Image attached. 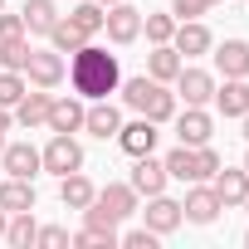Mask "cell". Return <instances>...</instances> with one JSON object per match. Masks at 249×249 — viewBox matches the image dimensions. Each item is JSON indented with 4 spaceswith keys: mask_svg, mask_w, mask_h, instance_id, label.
Segmentation results:
<instances>
[{
    "mask_svg": "<svg viewBox=\"0 0 249 249\" xmlns=\"http://www.w3.org/2000/svg\"><path fill=\"white\" fill-rule=\"evenodd\" d=\"M25 35H49L54 30V20H59V5L54 0H25Z\"/></svg>",
    "mask_w": 249,
    "mask_h": 249,
    "instance_id": "cb8c5ba5",
    "label": "cell"
},
{
    "mask_svg": "<svg viewBox=\"0 0 249 249\" xmlns=\"http://www.w3.org/2000/svg\"><path fill=\"white\" fill-rule=\"evenodd\" d=\"M205 5H210V10H215V5H220V0H205Z\"/></svg>",
    "mask_w": 249,
    "mask_h": 249,
    "instance_id": "ee69618b",
    "label": "cell"
},
{
    "mask_svg": "<svg viewBox=\"0 0 249 249\" xmlns=\"http://www.w3.org/2000/svg\"><path fill=\"white\" fill-rule=\"evenodd\" d=\"M244 137H249V112H244Z\"/></svg>",
    "mask_w": 249,
    "mask_h": 249,
    "instance_id": "7bdbcfd3",
    "label": "cell"
},
{
    "mask_svg": "<svg viewBox=\"0 0 249 249\" xmlns=\"http://www.w3.org/2000/svg\"><path fill=\"white\" fill-rule=\"evenodd\" d=\"M93 196H98V186H93L83 171L59 176V200H64V210H88V205H93Z\"/></svg>",
    "mask_w": 249,
    "mask_h": 249,
    "instance_id": "d6986e66",
    "label": "cell"
},
{
    "mask_svg": "<svg viewBox=\"0 0 249 249\" xmlns=\"http://www.w3.org/2000/svg\"><path fill=\"white\" fill-rule=\"evenodd\" d=\"M210 5H205V0H171V15L176 20H200Z\"/></svg>",
    "mask_w": 249,
    "mask_h": 249,
    "instance_id": "8d00e7d4",
    "label": "cell"
},
{
    "mask_svg": "<svg viewBox=\"0 0 249 249\" xmlns=\"http://www.w3.org/2000/svg\"><path fill=\"white\" fill-rule=\"evenodd\" d=\"M10 117L20 122L25 132H35V127H44V117H49V88H35V93H25L15 107H10Z\"/></svg>",
    "mask_w": 249,
    "mask_h": 249,
    "instance_id": "ac0fdd59",
    "label": "cell"
},
{
    "mask_svg": "<svg viewBox=\"0 0 249 249\" xmlns=\"http://www.w3.org/2000/svg\"><path fill=\"white\" fill-rule=\"evenodd\" d=\"M0 166H5V176H20V181H35L44 171L39 147H30V142H5L0 147Z\"/></svg>",
    "mask_w": 249,
    "mask_h": 249,
    "instance_id": "ba28073f",
    "label": "cell"
},
{
    "mask_svg": "<svg viewBox=\"0 0 249 249\" xmlns=\"http://www.w3.org/2000/svg\"><path fill=\"white\" fill-rule=\"evenodd\" d=\"M0 10H5V0H0Z\"/></svg>",
    "mask_w": 249,
    "mask_h": 249,
    "instance_id": "c3c4849f",
    "label": "cell"
},
{
    "mask_svg": "<svg viewBox=\"0 0 249 249\" xmlns=\"http://www.w3.org/2000/svg\"><path fill=\"white\" fill-rule=\"evenodd\" d=\"M117 244H122V249H157V234L142 225V230H127V234H117Z\"/></svg>",
    "mask_w": 249,
    "mask_h": 249,
    "instance_id": "d590c367",
    "label": "cell"
},
{
    "mask_svg": "<svg viewBox=\"0 0 249 249\" xmlns=\"http://www.w3.org/2000/svg\"><path fill=\"white\" fill-rule=\"evenodd\" d=\"M142 220H147V230H152L157 239H166V234H176V230L186 225V215H181V200H171L166 191H161V196H147V210H142Z\"/></svg>",
    "mask_w": 249,
    "mask_h": 249,
    "instance_id": "277c9868",
    "label": "cell"
},
{
    "mask_svg": "<svg viewBox=\"0 0 249 249\" xmlns=\"http://www.w3.org/2000/svg\"><path fill=\"white\" fill-rule=\"evenodd\" d=\"M103 15H107V10L98 5V0H83V5H73V10H69V20H73L88 39H93V35H103Z\"/></svg>",
    "mask_w": 249,
    "mask_h": 249,
    "instance_id": "83f0119b",
    "label": "cell"
},
{
    "mask_svg": "<svg viewBox=\"0 0 249 249\" xmlns=\"http://www.w3.org/2000/svg\"><path fill=\"white\" fill-rule=\"evenodd\" d=\"M30 39L20 35V39H0V64H5V69H15V73H25V64H30Z\"/></svg>",
    "mask_w": 249,
    "mask_h": 249,
    "instance_id": "f546056e",
    "label": "cell"
},
{
    "mask_svg": "<svg viewBox=\"0 0 249 249\" xmlns=\"http://www.w3.org/2000/svg\"><path fill=\"white\" fill-rule=\"evenodd\" d=\"M215 69H220V78H249V44L244 39L215 44Z\"/></svg>",
    "mask_w": 249,
    "mask_h": 249,
    "instance_id": "e0dca14e",
    "label": "cell"
},
{
    "mask_svg": "<svg viewBox=\"0 0 249 249\" xmlns=\"http://www.w3.org/2000/svg\"><path fill=\"white\" fill-rule=\"evenodd\" d=\"M161 161H166L171 181H196V147H171Z\"/></svg>",
    "mask_w": 249,
    "mask_h": 249,
    "instance_id": "4316f807",
    "label": "cell"
},
{
    "mask_svg": "<svg viewBox=\"0 0 249 249\" xmlns=\"http://www.w3.org/2000/svg\"><path fill=\"white\" fill-rule=\"evenodd\" d=\"M220 166H225V161H220V152H215L210 142H205V147H196V181H210Z\"/></svg>",
    "mask_w": 249,
    "mask_h": 249,
    "instance_id": "e575fe53",
    "label": "cell"
},
{
    "mask_svg": "<svg viewBox=\"0 0 249 249\" xmlns=\"http://www.w3.org/2000/svg\"><path fill=\"white\" fill-rule=\"evenodd\" d=\"M225 117H244L249 112V83L244 78H225V83H215V98H210Z\"/></svg>",
    "mask_w": 249,
    "mask_h": 249,
    "instance_id": "ffe728a7",
    "label": "cell"
},
{
    "mask_svg": "<svg viewBox=\"0 0 249 249\" xmlns=\"http://www.w3.org/2000/svg\"><path fill=\"white\" fill-rule=\"evenodd\" d=\"M142 117H152L157 127H161V122H171V117H176V93H171V88L161 83V88H157V98H152V107H147Z\"/></svg>",
    "mask_w": 249,
    "mask_h": 249,
    "instance_id": "1f68e13d",
    "label": "cell"
},
{
    "mask_svg": "<svg viewBox=\"0 0 249 249\" xmlns=\"http://www.w3.org/2000/svg\"><path fill=\"white\" fill-rule=\"evenodd\" d=\"M210 186H215V196H220L225 210H239L244 196H249V171H244V166H220V171L210 176Z\"/></svg>",
    "mask_w": 249,
    "mask_h": 249,
    "instance_id": "5bb4252c",
    "label": "cell"
},
{
    "mask_svg": "<svg viewBox=\"0 0 249 249\" xmlns=\"http://www.w3.org/2000/svg\"><path fill=\"white\" fill-rule=\"evenodd\" d=\"M0 210H5V215H20V210H35V181H20V176H5V181H0Z\"/></svg>",
    "mask_w": 249,
    "mask_h": 249,
    "instance_id": "44dd1931",
    "label": "cell"
},
{
    "mask_svg": "<svg viewBox=\"0 0 249 249\" xmlns=\"http://www.w3.org/2000/svg\"><path fill=\"white\" fill-rule=\"evenodd\" d=\"M39 161L49 176H69V171H83V147L73 142V132H54L49 147L39 152Z\"/></svg>",
    "mask_w": 249,
    "mask_h": 249,
    "instance_id": "7a4b0ae2",
    "label": "cell"
},
{
    "mask_svg": "<svg viewBox=\"0 0 249 249\" xmlns=\"http://www.w3.org/2000/svg\"><path fill=\"white\" fill-rule=\"evenodd\" d=\"M49 44H54L59 54H73V49H83V44H88V35H83L69 15H59V20H54V30H49Z\"/></svg>",
    "mask_w": 249,
    "mask_h": 249,
    "instance_id": "484cf974",
    "label": "cell"
},
{
    "mask_svg": "<svg viewBox=\"0 0 249 249\" xmlns=\"http://www.w3.org/2000/svg\"><path fill=\"white\" fill-rule=\"evenodd\" d=\"M244 244H249V230H244Z\"/></svg>",
    "mask_w": 249,
    "mask_h": 249,
    "instance_id": "f6af8a7d",
    "label": "cell"
},
{
    "mask_svg": "<svg viewBox=\"0 0 249 249\" xmlns=\"http://www.w3.org/2000/svg\"><path fill=\"white\" fill-rule=\"evenodd\" d=\"M69 83H73V93H78V98H88V103H98V98L117 93V83H122L117 54H107V49H98V44H83V49H73Z\"/></svg>",
    "mask_w": 249,
    "mask_h": 249,
    "instance_id": "6da1fadb",
    "label": "cell"
},
{
    "mask_svg": "<svg viewBox=\"0 0 249 249\" xmlns=\"http://www.w3.org/2000/svg\"><path fill=\"white\" fill-rule=\"evenodd\" d=\"M171 122H176V142H181V147H205L210 132H215V117H210L205 107H186V112H176Z\"/></svg>",
    "mask_w": 249,
    "mask_h": 249,
    "instance_id": "8fae6325",
    "label": "cell"
},
{
    "mask_svg": "<svg viewBox=\"0 0 249 249\" xmlns=\"http://www.w3.org/2000/svg\"><path fill=\"white\" fill-rule=\"evenodd\" d=\"M69 239H73V234H69L64 225H39V230H35V249H69Z\"/></svg>",
    "mask_w": 249,
    "mask_h": 249,
    "instance_id": "836d02e7",
    "label": "cell"
},
{
    "mask_svg": "<svg viewBox=\"0 0 249 249\" xmlns=\"http://www.w3.org/2000/svg\"><path fill=\"white\" fill-rule=\"evenodd\" d=\"M83 98L69 93V98H49V117H44V127L49 132H83Z\"/></svg>",
    "mask_w": 249,
    "mask_h": 249,
    "instance_id": "9a60e30c",
    "label": "cell"
},
{
    "mask_svg": "<svg viewBox=\"0 0 249 249\" xmlns=\"http://www.w3.org/2000/svg\"><path fill=\"white\" fill-rule=\"evenodd\" d=\"M93 205H98L107 220H117V225H122V220H132V215H137V191H132L127 181H107V186L93 196Z\"/></svg>",
    "mask_w": 249,
    "mask_h": 249,
    "instance_id": "52a82bcc",
    "label": "cell"
},
{
    "mask_svg": "<svg viewBox=\"0 0 249 249\" xmlns=\"http://www.w3.org/2000/svg\"><path fill=\"white\" fill-rule=\"evenodd\" d=\"M15 127V117H10V107H0V147H5V132Z\"/></svg>",
    "mask_w": 249,
    "mask_h": 249,
    "instance_id": "ab89813d",
    "label": "cell"
},
{
    "mask_svg": "<svg viewBox=\"0 0 249 249\" xmlns=\"http://www.w3.org/2000/svg\"><path fill=\"white\" fill-rule=\"evenodd\" d=\"M25 93H30V78H25V73H15V69H0V107H15Z\"/></svg>",
    "mask_w": 249,
    "mask_h": 249,
    "instance_id": "f1b7e54d",
    "label": "cell"
},
{
    "mask_svg": "<svg viewBox=\"0 0 249 249\" xmlns=\"http://www.w3.org/2000/svg\"><path fill=\"white\" fill-rule=\"evenodd\" d=\"M220 196H215V186H205V181H191V191H186V200H181V215L191 220V225H215L220 220Z\"/></svg>",
    "mask_w": 249,
    "mask_h": 249,
    "instance_id": "8992f818",
    "label": "cell"
},
{
    "mask_svg": "<svg viewBox=\"0 0 249 249\" xmlns=\"http://www.w3.org/2000/svg\"><path fill=\"white\" fill-rule=\"evenodd\" d=\"M142 35H147L152 44H171V35H176V15H142Z\"/></svg>",
    "mask_w": 249,
    "mask_h": 249,
    "instance_id": "4dcf8cb0",
    "label": "cell"
},
{
    "mask_svg": "<svg viewBox=\"0 0 249 249\" xmlns=\"http://www.w3.org/2000/svg\"><path fill=\"white\" fill-rule=\"evenodd\" d=\"M244 171H249V157H244Z\"/></svg>",
    "mask_w": 249,
    "mask_h": 249,
    "instance_id": "7dc6e473",
    "label": "cell"
},
{
    "mask_svg": "<svg viewBox=\"0 0 249 249\" xmlns=\"http://www.w3.org/2000/svg\"><path fill=\"white\" fill-rule=\"evenodd\" d=\"M166 181H171V176H166V161H157L152 152H147V157H132V176H127V186H132L137 196H161Z\"/></svg>",
    "mask_w": 249,
    "mask_h": 249,
    "instance_id": "30bf717a",
    "label": "cell"
},
{
    "mask_svg": "<svg viewBox=\"0 0 249 249\" xmlns=\"http://www.w3.org/2000/svg\"><path fill=\"white\" fill-rule=\"evenodd\" d=\"M103 30H107V39L122 49V44H137V35H142V10L137 5H127V0H117V5H107V15H103Z\"/></svg>",
    "mask_w": 249,
    "mask_h": 249,
    "instance_id": "3957f363",
    "label": "cell"
},
{
    "mask_svg": "<svg viewBox=\"0 0 249 249\" xmlns=\"http://www.w3.org/2000/svg\"><path fill=\"white\" fill-rule=\"evenodd\" d=\"M244 210H249V196H244Z\"/></svg>",
    "mask_w": 249,
    "mask_h": 249,
    "instance_id": "bcb514c9",
    "label": "cell"
},
{
    "mask_svg": "<svg viewBox=\"0 0 249 249\" xmlns=\"http://www.w3.org/2000/svg\"><path fill=\"white\" fill-rule=\"evenodd\" d=\"M73 249H117V234H103V230H93V225H83L73 239H69Z\"/></svg>",
    "mask_w": 249,
    "mask_h": 249,
    "instance_id": "d6a6232c",
    "label": "cell"
},
{
    "mask_svg": "<svg viewBox=\"0 0 249 249\" xmlns=\"http://www.w3.org/2000/svg\"><path fill=\"white\" fill-rule=\"evenodd\" d=\"M171 49L186 54V59H200L215 49V35L200 25V20H176V35H171Z\"/></svg>",
    "mask_w": 249,
    "mask_h": 249,
    "instance_id": "7c38bea8",
    "label": "cell"
},
{
    "mask_svg": "<svg viewBox=\"0 0 249 249\" xmlns=\"http://www.w3.org/2000/svg\"><path fill=\"white\" fill-rule=\"evenodd\" d=\"M117 127H122V112H117V103H107V98H98V103H88V112H83V132H93V137H117Z\"/></svg>",
    "mask_w": 249,
    "mask_h": 249,
    "instance_id": "2e32d148",
    "label": "cell"
},
{
    "mask_svg": "<svg viewBox=\"0 0 249 249\" xmlns=\"http://www.w3.org/2000/svg\"><path fill=\"white\" fill-rule=\"evenodd\" d=\"M157 88H161V83H157V78H147V73H142V78H127V83H117L122 107H132V112H147V107H152V98H157Z\"/></svg>",
    "mask_w": 249,
    "mask_h": 249,
    "instance_id": "603a6c76",
    "label": "cell"
},
{
    "mask_svg": "<svg viewBox=\"0 0 249 249\" xmlns=\"http://www.w3.org/2000/svg\"><path fill=\"white\" fill-rule=\"evenodd\" d=\"M5 220H10V215H5V210H0V239H5Z\"/></svg>",
    "mask_w": 249,
    "mask_h": 249,
    "instance_id": "60d3db41",
    "label": "cell"
},
{
    "mask_svg": "<svg viewBox=\"0 0 249 249\" xmlns=\"http://www.w3.org/2000/svg\"><path fill=\"white\" fill-rule=\"evenodd\" d=\"M25 35V15H5L0 10V39H20Z\"/></svg>",
    "mask_w": 249,
    "mask_h": 249,
    "instance_id": "f35d334b",
    "label": "cell"
},
{
    "mask_svg": "<svg viewBox=\"0 0 249 249\" xmlns=\"http://www.w3.org/2000/svg\"><path fill=\"white\" fill-rule=\"evenodd\" d=\"M83 225H93V230H103V234H117V220H107L98 205H88V210H83Z\"/></svg>",
    "mask_w": 249,
    "mask_h": 249,
    "instance_id": "74e56055",
    "label": "cell"
},
{
    "mask_svg": "<svg viewBox=\"0 0 249 249\" xmlns=\"http://www.w3.org/2000/svg\"><path fill=\"white\" fill-rule=\"evenodd\" d=\"M112 142L127 152V157H147V152H157V122L137 112V122H122Z\"/></svg>",
    "mask_w": 249,
    "mask_h": 249,
    "instance_id": "9c48e42d",
    "label": "cell"
},
{
    "mask_svg": "<svg viewBox=\"0 0 249 249\" xmlns=\"http://www.w3.org/2000/svg\"><path fill=\"white\" fill-rule=\"evenodd\" d=\"M64 54L59 49H30V64H25V78L30 88H59L64 83Z\"/></svg>",
    "mask_w": 249,
    "mask_h": 249,
    "instance_id": "5b68a950",
    "label": "cell"
},
{
    "mask_svg": "<svg viewBox=\"0 0 249 249\" xmlns=\"http://www.w3.org/2000/svg\"><path fill=\"white\" fill-rule=\"evenodd\" d=\"M98 5H103V10H107V5H117V0H98Z\"/></svg>",
    "mask_w": 249,
    "mask_h": 249,
    "instance_id": "b9f144b4",
    "label": "cell"
},
{
    "mask_svg": "<svg viewBox=\"0 0 249 249\" xmlns=\"http://www.w3.org/2000/svg\"><path fill=\"white\" fill-rule=\"evenodd\" d=\"M176 98H186V107H205V103L215 98V73L181 64V73H176Z\"/></svg>",
    "mask_w": 249,
    "mask_h": 249,
    "instance_id": "4fadbf2b",
    "label": "cell"
},
{
    "mask_svg": "<svg viewBox=\"0 0 249 249\" xmlns=\"http://www.w3.org/2000/svg\"><path fill=\"white\" fill-rule=\"evenodd\" d=\"M181 64H186V59H181L171 44H152V54H147V78H157V83H176Z\"/></svg>",
    "mask_w": 249,
    "mask_h": 249,
    "instance_id": "7402d4cb",
    "label": "cell"
},
{
    "mask_svg": "<svg viewBox=\"0 0 249 249\" xmlns=\"http://www.w3.org/2000/svg\"><path fill=\"white\" fill-rule=\"evenodd\" d=\"M35 210H20V215H10L5 220V244L10 249H35Z\"/></svg>",
    "mask_w": 249,
    "mask_h": 249,
    "instance_id": "d4e9b609",
    "label": "cell"
}]
</instances>
